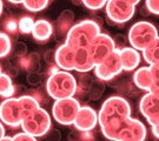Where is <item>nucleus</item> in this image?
<instances>
[{
	"label": "nucleus",
	"mask_w": 159,
	"mask_h": 141,
	"mask_svg": "<svg viewBox=\"0 0 159 141\" xmlns=\"http://www.w3.org/2000/svg\"><path fill=\"white\" fill-rule=\"evenodd\" d=\"M102 133L106 139L112 141H121L125 139L144 141L146 138V127L138 119L130 117L102 126Z\"/></svg>",
	"instance_id": "obj_1"
},
{
	"label": "nucleus",
	"mask_w": 159,
	"mask_h": 141,
	"mask_svg": "<svg viewBox=\"0 0 159 141\" xmlns=\"http://www.w3.org/2000/svg\"><path fill=\"white\" fill-rule=\"evenodd\" d=\"M78 90L77 80L68 71H58L51 74L46 81V90L54 100L73 98Z\"/></svg>",
	"instance_id": "obj_2"
},
{
	"label": "nucleus",
	"mask_w": 159,
	"mask_h": 141,
	"mask_svg": "<svg viewBox=\"0 0 159 141\" xmlns=\"http://www.w3.org/2000/svg\"><path fill=\"white\" fill-rule=\"evenodd\" d=\"M100 27L99 25L93 20H83L80 23L75 24L72 28L68 31L66 35L65 44L77 48H87L90 44L94 40L98 34H100Z\"/></svg>",
	"instance_id": "obj_3"
},
{
	"label": "nucleus",
	"mask_w": 159,
	"mask_h": 141,
	"mask_svg": "<svg viewBox=\"0 0 159 141\" xmlns=\"http://www.w3.org/2000/svg\"><path fill=\"white\" fill-rule=\"evenodd\" d=\"M131 117V106L129 101L118 95H113L107 98L104 104L102 105V108L98 113L99 125L100 127L107 124H111L113 121L124 120L126 118Z\"/></svg>",
	"instance_id": "obj_4"
},
{
	"label": "nucleus",
	"mask_w": 159,
	"mask_h": 141,
	"mask_svg": "<svg viewBox=\"0 0 159 141\" xmlns=\"http://www.w3.org/2000/svg\"><path fill=\"white\" fill-rule=\"evenodd\" d=\"M158 31L153 24L148 21H138L129 29L127 40L133 48L143 52L158 38Z\"/></svg>",
	"instance_id": "obj_5"
},
{
	"label": "nucleus",
	"mask_w": 159,
	"mask_h": 141,
	"mask_svg": "<svg viewBox=\"0 0 159 141\" xmlns=\"http://www.w3.org/2000/svg\"><path fill=\"white\" fill-rule=\"evenodd\" d=\"M21 128L35 138L45 136L51 130V117L45 108L40 107L23 119Z\"/></svg>",
	"instance_id": "obj_6"
},
{
	"label": "nucleus",
	"mask_w": 159,
	"mask_h": 141,
	"mask_svg": "<svg viewBox=\"0 0 159 141\" xmlns=\"http://www.w3.org/2000/svg\"><path fill=\"white\" fill-rule=\"evenodd\" d=\"M80 104L75 98H67L61 100H56L52 106V115L54 120L60 125L70 126L74 124L80 109Z\"/></svg>",
	"instance_id": "obj_7"
},
{
	"label": "nucleus",
	"mask_w": 159,
	"mask_h": 141,
	"mask_svg": "<svg viewBox=\"0 0 159 141\" xmlns=\"http://www.w3.org/2000/svg\"><path fill=\"white\" fill-rule=\"evenodd\" d=\"M87 48H89V52L91 54L93 61L96 62V65L102 62L112 53L117 51L113 38H111L106 33L98 34Z\"/></svg>",
	"instance_id": "obj_8"
},
{
	"label": "nucleus",
	"mask_w": 159,
	"mask_h": 141,
	"mask_svg": "<svg viewBox=\"0 0 159 141\" xmlns=\"http://www.w3.org/2000/svg\"><path fill=\"white\" fill-rule=\"evenodd\" d=\"M105 7L108 19L116 24L130 21L136 11V6L126 0H108Z\"/></svg>",
	"instance_id": "obj_9"
},
{
	"label": "nucleus",
	"mask_w": 159,
	"mask_h": 141,
	"mask_svg": "<svg viewBox=\"0 0 159 141\" xmlns=\"http://www.w3.org/2000/svg\"><path fill=\"white\" fill-rule=\"evenodd\" d=\"M0 118H1V122L6 126H10V127L21 126L24 117L20 108V104L17 98H8L1 102Z\"/></svg>",
	"instance_id": "obj_10"
},
{
	"label": "nucleus",
	"mask_w": 159,
	"mask_h": 141,
	"mask_svg": "<svg viewBox=\"0 0 159 141\" xmlns=\"http://www.w3.org/2000/svg\"><path fill=\"white\" fill-rule=\"evenodd\" d=\"M121 71H123V64H121V59H120L118 50L114 53H112L102 62L96 65V67H94V73H96L97 78L102 81L112 80Z\"/></svg>",
	"instance_id": "obj_11"
},
{
	"label": "nucleus",
	"mask_w": 159,
	"mask_h": 141,
	"mask_svg": "<svg viewBox=\"0 0 159 141\" xmlns=\"http://www.w3.org/2000/svg\"><path fill=\"white\" fill-rule=\"evenodd\" d=\"M139 111L150 126L159 125V95L152 92H148L140 99Z\"/></svg>",
	"instance_id": "obj_12"
},
{
	"label": "nucleus",
	"mask_w": 159,
	"mask_h": 141,
	"mask_svg": "<svg viewBox=\"0 0 159 141\" xmlns=\"http://www.w3.org/2000/svg\"><path fill=\"white\" fill-rule=\"evenodd\" d=\"M98 124L99 119L96 111L90 106H81L73 126L79 132H91Z\"/></svg>",
	"instance_id": "obj_13"
},
{
	"label": "nucleus",
	"mask_w": 159,
	"mask_h": 141,
	"mask_svg": "<svg viewBox=\"0 0 159 141\" xmlns=\"http://www.w3.org/2000/svg\"><path fill=\"white\" fill-rule=\"evenodd\" d=\"M75 50L67 44L59 46L56 50V64L63 71H74Z\"/></svg>",
	"instance_id": "obj_14"
},
{
	"label": "nucleus",
	"mask_w": 159,
	"mask_h": 141,
	"mask_svg": "<svg viewBox=\"0 0 159 141\" xmlns=\"http://www.w3.org/2000/svg\"><path fill=\"white\" fill-rule=\"evenodd\" d=\"M119 55L123 64V71H134L142 61L140 52L133 47H124L119 50Z\"/></svg>",
	"instance_id": "obj_15"
},
{
	"label": "nucleus",
	"mask_w": 159,
	"mask_h": 141,
	"mask_svg": "<svg viewBox=\"0 0 159 141\" xmlns=\"http://www.w3.org/2000/svg\"><path fill=\"white\" fill-rule=\"evenodd\" d=\"M96 67V62L93 61L89 48H77L75 50V60H74V71L79 73H87Z\"/></svg>",
	"instance_id": "obj_16"
},
{
	"label": "nucleus",
	"mask_w": 159,
	"mask_h": 141,
	"mask_svg": "<svg viewBox=\"0 0 159 141\" xmlns=\"http://www.w3.org/2000/svg\"><path fill=\"white\" fill-rule=\"evenodd\" d=\"M133 81L139 90L150 92L151 87H152V82H153L151 67L145 66V67H140L136 69V72L133 74Z\"/></svg>",
	"instance_id": "obj_17"
},
{
	"label": "nucleus",
	"mask_w": 159,
	"mask_h": 141,
	"mask_svg": "<svg viewBox=\"0 0 159 141\" xmlns=\"http://www.w3.org/2000/svg\"><path fill=\"white\" fill-rule=\"evenodd\" d=\"M52 34H53V26L50 21H47L45 19H40L35 21L32 35L37 41L45 42L51 38Z\"/></svg>",
	"instance_id": "obj_18"
},
{
	"label": "nucleus",
	"mask_w": 159,
	"mask_h": 141,
	"mask_svg": "<svg viewBox=\"0 0 159 141\" xmlns=\"http://www.w3.org/2000/svg\"><path fill=\"white\" fill-rule=\"evenodd\" d=\"M19 104H20V108L23 112V117H27L31 113H33L34 111H37L38 108H40L39 100L32 95H23L20 98H18Z\"/></svg>",
	"instance_id": "obj_19"
},
{
	"label": "nucleus",
	"mask_w": 159,
	"mask_h": 141,
	"mask_svg": "<svg viewBox=\"0 0 159 141\" xmlns=\"http://www.w3.org/2000/svg\"><path fill=\"white\" fill-rule=\"evenodd\" d=\"M16 93V87L13 86L12 79L10 74L1 72L0 74V94L2 98H13V94Z\"/></svg>",
	"instance_id": "obj_20"
},
{
	"label": "nucleus",
	"mask_w": 159,
	"mask_h": 141,
	"mask_svg": "<svg viewBox=\"0 0 159 141\" xmlns=\"http://www.w3.org/2000/svg\"><path fill=\"white\" fill-rule=\"evenodd\" d=\"M143 56H144L145 61L148 64V66L159 64V37L146 50L143 51Z\"/></svg>",
	"instance_id": "obj_21"
},
{
	"label": "nucleus",
	"mask_w": 159,
	"mask_h": 141,
	"mask_svg": "<svg viewBox=\"0 0 159 141\" xmlns=\"http://www.w3.org/2000/svg\"><path fill=\"white\" fill-rule=\"evenodd\" d=\"M74 13L72 11H70V10H66V11L61 12V14H60V17L58 19V28H59V31L63 33V32H67L72 28V25L71 24L73 23V19H74Z\"/></svg>",
	"instance_id": "obj_22"
},
{
	"label": "nucleus",
	"mask_w": 159,
	"mask_h": 141,
	"mask_svg": "<svg viewBox=\"0 0 159 141\" xmlns=\"http://www.w3.org/2000/svg\"><path fill=\"white\" fill-rule=\"evenodd\" d=\"M50 0H25L23 5L31 12H39L44 10Z\"/></svg>",
	"instance_id": "obj_23"
},
{
	"label": "nucleus",
	"mask_w": 159,
	"mask_h": 141,
	"mask_svg": "<svg viewBox=\"0 0 159 141\" xmlns=\"http://www.w3.org/2000/svg\"><path fill=\"white\" fill-rule=\"evenodd\" d=\"M34 24L35 21L33 20V18L31 17H23L19 21H18V25H19V31L23 34H32V31H33Z\"/></svg>",
	"instance_id": "obj_24"
},
{
	"label": "nucleus",
	"mask_w": 159,
	"mask_h": 141,
	"mask_svg": "<svg viewBox=\"0 0 159 141\" xmlns=\"http://www.w3.org/2000/svg\"><path fill=\"white\" fill-rule=\"evenodd\" d=\"M12 50V42L10 37L6 33L0 34V55L1 58H5L6 55L10 54V52Z\"/></svg>",
	"instance_id": "obj_25"
},
{
	"label": "nucleus",
	"mask_w": 159,
	"mask_h": 141,
	"mask_svg": "<svg viewBox=\"0 0 159 141\" xmlns=\"http://www.w3.org/2000/svg\"><path fill=\"white\" fill-rule=\"evenodd\" d=\"M151 72H152V78H153V82H152V87L151 90L154 94L159 95V64L156 65H151Z\"/></svg>",
	"instance_id": "obj_26"
},
{
	"label": "nucleus",
	"mask_w": 159,
	"mask_h": 141,
	"mask_svg": "<svg viewBox=\"0 0 159 141\" xmlns=\"http://www.w3.org/2000/svg\"><path fill=\"white\" fill-rule=\"evenodd\" d=\"M83 4L87 8H90L92 11H96V10H100L102 7L106 6L107 0H83Z\"/></svg>",
	"instance_id": "obj_27"
},
{
	"label": "nucleus",
	"mask_w": 159,
	"mask_h": 141,
	"mask_svg": "<svg viewBox=\"0 0 159 141\" xmlns=\"http://www.w3.org/2000/svg\"><path fill=\"white\" fill-rule=\"evenodd\" d=\"M145 5L150 13L159 15V0H146Z\"/></svg>",
	"instance_id": "obj_28"
},
{
	"label": "nucleus",
	"mask_w": 159,
	"mask_h": 141,
	"mask_svg": "<svg viewBox=\"0 0 159 141\" xmlns=\"http://www.w3.org/2000/svg\"><path fill=\"white\" fill-rule=\"evenodd\" d=\"M13 138V141H38L37 140V138L33 135H31L29 133H18L16 134L14 136H12Z\"/></svg>",
	"instance_id": "obj_29"
},
{
	"label": "nucleus",
	"mask_w": 159,
	"mask_h": 141,
	"mask_svg": "<svg viewBox=\"0 0 159 141\" xmlns=\"http://www.w3.org/2000/svg\"><path fill=\"white\" fill-rule=\"evenodd\" d=\"M5 28H6V31L10 32V33H16L17 29H19L18 21L14 20V19H7L5 23Z\"/></svg>",
	"instance_id": "obj_30"
},
{
	"label": "nucleus",
	"mask_w": 159,
	"mask_h": 141,
	"mask_svg": "<svg viewBox=\"0 0 159 141\" xmlns=\"http://www.w3.org/2000/svg\"><path fill=\"white\" fill-rule=\"evenodd\" d=\"M26 52H27L26 45L24 42H17V45H16V54L18 56H20V58H23L26 54Z\"/></svg>",
	"instance_id": "obj_31"
},
{
	"label": "nucleus",
	"mask_w": 159,
	"mask_h": 141,
	"mask_svg": "<svg viewBox=\"0 0 159 141\" xmlns=\"http://www.w3.org/2000/svg\"><path fill=\"white\" fill-rule=\"evenodd\" d=\"M113 40H114V42H116V47H117L118 51L125 47L124 45L126 44V39L123 37V35H117L116 38H113Z\"/></svg>",
	"instance_id": "obj_32"
},
{
	"label": "nucleus",
	"mask_w": 159,
	"mask_h": 141,
	"mask_svg": "<svg viewBox=\"0 0 159 141\" xmlns=\"http://www.w3.org/2000/svg\"><path fill=\"white\" fill-rule=\"evenodd\" d=\"M39 75L38 74H35V72H32V73L29 75V82L30 84H32V85H37V84H39Z\"/></svg>",
	"instance_id": "obj_33"
},
{
	"label": "nucleus",
	"mask_w": 159,
	"mask_h": 141,
	"mask_svg": "<svg viewBox=\"0 0 159 141\" xmlns=\"http://www.w3.org/2000/svg\"><path fill=\"white\" fill-rule=\"evenodd\" d=\"M45 59L47 62H56V51H48L45 54Z\"/></svg>",
	"instance_id": "obj_34"
},
{
	"label": "nucleus",
	"mask_w": 159,
	"mask_h": 141,
	"mask_svg": "<svg viewBox=\"0 0 159 141\" xmlns=\"http://www.w3.org/2000/svg\"><path fill=\"white\" fill-rule=\"evenodd\" d=\"M152 127V133H153V135L159 139V125H154V126H151Z\"/></svg>",
	"instance_id": "obj_35"
},
{
	"label": "nucleus",
	"mask_w": 159,
	"mask_h": 141,
	"mask_svg": "<svg viewBox=\"0 0 159 141\" xmlns=\"http://www.w3.org/2000/svg\"><path fill=\"white\" fill-rule=\"evenodd\" d=\"M7 1H10L11 4H16V5H19V4H24V1H25V0H7Z\"/></svg>",
	"instance_id": "obj_36"
},
{
	"label": "nucleus",
	"mask_w": 159,
	"mask_h": 141,
	"mask_svg": "<svg viewBox=\"0 0 159 141\" xmlns=\"http://www.w3.org/2000/svg\"><path fill=\"white\" fill-rule=\"evenodd\" d=\"M1 138H5V127H4V124H1Z\"/></svg>",
	"instance_id": "obj_37"
},
{
	"label": "nucleus",
	"mask_w": 159,
	"mask_h": 141,
	"mask_svg": "<svg viewBox=\"0 0 159 141\" xmlns=\"http://www.w3.org/2000/svg\"><path fill=\"white\" fill-rule=\"evenodd\" d=\"M126 1H129V2H131V4H133L134 6L138 5V4L140 2V0H126Z\"/></svg>",
	"instance_id": "obj_38"
},
{
	"label": "nucleus",
	"mask_w": 159,
	"mask_h": 141,
	"mask_svg": "<svg viewBox=\"0 0 159 141\" xmlns=\"http://www.w3.org/2000/svg\"><path fill=\"white\" fill-rule=\"evenodd\" d=\"M0 141H13V138H10V136H5V138H1Z\"/></svg>",
	"instance_id": "obj_39"
},
{
	"label": "nucleus",
	"mask_w": 159,
	"mask_h": 141,
	"mask_svg": "<svg viewBox=\"0 0 159 141\" xmlns=\"http://www.w3.org/2000/svg\"><path fill=\"white\" fill-rule=\"evenodd\" d=\"M121 141H137V140H132V139H125V140H121Z\"/></svg>",
	"instance_id": "obj_40"
},
{
	"label": "nucleus",
	"mask_w": 159,
	"mask_h": 141,
	"mask_svg": "<svg viewBox=\"0 0 159 141\" xmlns=\"http://www.w3.org/2000/svg\"><path fill=\"white\" fill-rule=\"evenodd\" d=\"M107 1H108V0H107Z\"/></svg>",
	"instance_id": "obj_41"
}]
</instances>
